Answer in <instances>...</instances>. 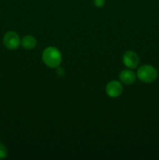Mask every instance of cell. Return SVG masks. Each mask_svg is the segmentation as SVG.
Instances as JSON below:
<instances>
[{
  "instance_id": "6da1fadb",
  "label": "cell",
  "mask_w": 159,
  "mask_h": 160,
  "mask_svg": "<svg viewBox=\"0 0 159 160\" xmlns=\"http://www.w3.org/2000/svg\"><path fill=\"white\" fill-rule=\"evenodd\" d=\"M42 60L47 67L57 68L62 62V55L60 51L55 47H47L42 53Z\"/></svg>"
},
{
  "instance_id": "7a4b0ae2",
  "label": "cell",
  "mask_w": 159,
  "mask_h": 160,
  "mask_svg": "<svg viewBox=\"0 0 159 160\" xmlns=\"http://www.w3.org/2000/svg\"><path fill=\"white\" fill-rule=\"evenodd\" d=\"M137 77L143 83H151L157 78V71L151 65H143L137 70Z\"/></svg>"
},
{
  "instance_id": "3957f363",
  "label": "cell",
  "mask_w": 159,
  "mask_h": 160,
  "mask_svg": "<svg viewBox=\"0 0 159 160\" xmlns=\"http://www.w3.org/2000/svg\"><path fill=\"white\" fill-rule=\"evenodd\" d=\"M3 44L9 50H16L21 45V40L17 33L9 31L3 37Z\"/></svg>"
},
{
  "instance_id": "277c9868",
  "label": "cell",
  "mask_w": 159,
  "mask_h": 160,
  "mask_svg": "<svg viewBox=\"0 0 159 160\" xmlns=\"http://www.w3.org/2000/svg\"><path fill=\"white\" fill-rule=\"evenodd\" d=\"M123 62L127 68L136 69L140 62V58L135 52L127 51L123 54Z\"/></svg>"
},
{
  "instance_id": "5b68a950",
  "label": "cell",
  "mask_w": 159,
  "mask_h": 160,
  "mask_svg": "<svg viewBox=\"0 0 159 160\" xmlns=\"http://www.w3.org/2000/svg\"><path fill=\"white\" fill-rule=\"evenodd\" d=\"M105 92L110 98H118L123 92V85L119 81H112L106 85Z\"/></svg>"
},
{
  "instance_id": "8992f818",
  "label": "cell",
  "mask_w": 159,
  "mask_h": 160,
  "mask_svg": "<svg viewBox=\"0 0 159 160\" xmlns=\"http://www.w3.org/2000/svg\"><path fill=\"white\" fill-rule=\"evenodd\" d=\"M137 75L133 71L129 70H123L119 73V80L123 84L126 85H131L136 81Z\"/></svg>"
},
{
  "instance_id": "52a82bcc",
  "label": "cell",
  "mask_w": 159,
  "mask_h": 160,
  "mask_svg": "<svg viewBox=\"0 0 159 160\" xmlns=\"http://www.w3.org/2000/svg\"><path fill=\"white\" fill-rule=\"evenodd\" d=\"M21 45L25 49H33L37 45V39L33 35H26L22 38Z\"/></svg>"
},
{
  "instance_id": "ba28073f",
  "label": "cell",
  "mask_w": 159,
  "mask_h": 160,
  "mask_svg": "<svg viewBox=\"0 0 159 160\" xmlns=\"http://www.w3.org/2000/svg\"><path fill=\"white\" fill-rule=\"evenodd\" d=\"M8 155V150L5 145L0 143V159H3L6 158Z\"/></svg>"
},
{
  "instance_id": "9c48e42d",
  "label": "cell",
  "mask_w": 159,
  "mask_h": 160,
  "mask_svg": "<svg viewBox=\"0 0 159 160\" xmlns=\"http://www.w3.org/2000/svg\"><path fill=\"white\" fill-rule=\"evenodd\" d=\"M94 3L96 7L101 8L104 5V0H94Z\"/></svg>"
},
{
  "instance_id": "30bf717a",
  "label": "cell",
  "mask_w": 159,
  "mask_h": 160,
  "mask_svg": "<svg viewBox=\"0 0 159 160\" xmlns=\"http://www.w3.org/2000/svg\"><path fill=\"white\" fill-rule=\"evenodd\" d=\"M56 73H57V74L59 75V76H63L64 73H65V70H64V69L62 68V67H58Z\"/></svg>"
}]
</instances>
